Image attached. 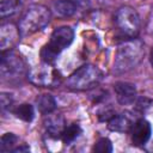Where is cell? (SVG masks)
Listing matches in <instances>:
<instances>
[{"label":"cell","instance_id":"5b68a950","mask_svg":"<svg viewBox=\"0 0 153 153\" xmlns=\"http://www.w3.org/2000/svg\"><path fill=\"white\" fill-rule=\"evenodd\" d=\"M24 72L22 59L13 51H2L1 54V74L4 78H18Z\"/></svg>","mask_w":153,"mask_h":153},{"label":"cell","instance_id":"6da1fadb","mask_svg":"<svg viewBox=\"0 0 153 153\" xmlns=\"http://www.w3.org/2000/svg\"><path fill=\"white\" fill-rule=\"evenodd\" d=\"M143 55L142 43L137 39L128 41L121 44L116 51L114 61L115 73H126L139 65Z\"/></svg>","mask_w":153,"mask_h":153},{"label":"cell","instance_id":"2e32d148","mask_svg":"<svg viewBox=\"0 0 153 153\" xmlns=\"http://www.w3.org/2000/svg\"><path fill=\"white\" fill-rule=\"evenodd\" d=\"M18 7H19V4L17 1H13V0H2L1 1V8H0L1 18H5L7 16L13 14L14 12H17Z\"/></svg>","mask_w":153,"mask_h":153},{"label":"cell","instance_id":"d6986e66","mask_svg":"<svg viewBox=\"0 0 153 153\" xmlns=\"http://www.w3.org/2000/svg\"><path fill=\"white\" fill-rule=\"evenodd\" d=\"M149 105H151V100L149 99H147V98H139L137 100H136V109L137 110H140V111H145L147 108H149Z\"/></svg>","mask_w":153,"mask_h":153},{"label":"cell","instance_id":"ba28073f","mask_svg":"<svg viewBox=\"0 0 153 153\" xmlns=\"http://www.w3.org/2000/svg\"><path fill=\"white\" fill-rule=\"evenodd\" d=\"M114 91L116 99L121 105H129L136 100V87L131 82L118 81L114 85Z\"/></svg>","mask_w":153,"mask_h":153},{"label":"cell","instance_id":"ffe728a7","mask_svg":"<svg viewBox=\"0 0 153 153\" xmlns=\"http://www.w3.org/2000/svg\"><path fill=\"white\" fill-rule=\"evenodd\" d=\"M30 148L27 146H20V147H17V148H13L12 152L13 153H18V152H29Z\"/></svg>","mask_w":153,"mask_h":153},{"label":"cell","instance_id":"ac0fdd59","mask_svg":"<svg viewBox=\"0 0 153 153\" xmlns=\"http://www.w3.org/2000/svg\"><path fill=\"white\" fill-rule=\"evenodd\" d=\"M93 151L97 153H110L112 152V143L108 137H102L93 146Z\"/></svg>","mask_w":153,"mask_h":153},{"label":"cell","instance_id":"277c9868","mask_svg":"<svg viewBox=\"0 0 153 153\" xmlns=\"http://www.w3.org/2000/svg\"><path fill=\"white\" fill-rule=\"evenodd\" d=\"M115 22L121 32L127 37H135L140 27V18L136 11L131 7H122L117 11Z\"/></svg>","mask_w":153,"mask_h":153},{"label":"cell","instance_id":"9a60e30c","mask_svg":"<svg viewBox=\"0 0 153 153\" xmlns=\"http://www.w3.org/2000/svg\"><path fill=\"white\" fill-rule=\"evenodd\" d=\"M80 133H81V128L79 127V124L73 123V124H71V126H68L67 128L63 129L62 135H61V139H62V141L66 145H68V143L73 142L79 136Z\"/></svg>","mask_w":153,"mask_h":153},{"label":"cell","instance_id":"44dd1931","mask_svg":"<svg viewBox=\"0 0 153 153\" xmlns=\"http://www.w3.org/2000/svg\"><path fill=\"white\" fill-rule=\"evenodd\" d=\"M149 62H151V66L153 67V48H152L151 54H149Z\"/></svg>","mask_w":153,"mask_h":153},{"label":"cell","instance_id":"52a82bcc","mask_svg":"<svg viewBox=\"0 0 153 153\" xmlns=\"http://www.w3.org/2000/svg\"><path fill=\"white\" fill-rule=\"evenodd\" d=\"M151 133H152V128L149 122L143 118L137 120L130 129V137H131L133 145L136 147L143 146L149 140Z\"/></svg>","mask_w":153,"mask_h":153},{"label":"cell","instance_id":"9c48e42d","mask_svg":"<svg viewBox=\"0 0 153 153\" xmlns=\"http://www.w3.org/2000/svg\"><path fill=\"white\" fill-rule=\"evenodd\" d=\"M134 122L128 116V114H121V115H114L109 120V129L112 131H120V133H127L131 129Z\"/></svg>","mask_w":153,"mask_h":153},{"label":"cell","instance_id":"4fadbf2b","mask_svg":"<svg viewBox=\"0 0 153 153\" xmlns=\"http://www.w3.org/2000/svg\"><path fill=\"white\" fill-rule=\"evenodd\" d=\"M37 108L38 111L43 115L50 114L55 110L56 108V102L50 94H42L37 98Z\"/></svg>","mask_w":153,"mask_h":153},{"label":"cell","instance_id":"8fae6325","mask_svg":"<svg viewBox=\"0 0 153 153\" xmlns=\"http://www.w3.org/2000/svg\"><path fill=\"white\" fill-rule=\"evenodd\" d=\"M44 124H45V128H47L48 133H49L51 136L59 137V136L62 135V131H63V129H65V127H63L65 122H63V118H62L60 115L49 116V117L45 120Z\"/></svg>","mask_w":153,"mask_h":153},{"label":"cell","instance_id":"5bb4252c","mask_svg":"<svg viewBox=\"0 0 153 153\" xmlns=\"http://www.w3.org/2000/svg\"><path fill=\"white\" fill-rule=\"evenodd\" d=\"M13 114L18 118H20L22 121H25V122H31L33 120V116H35V111H33L32 105L26 104V103L18 105L13 110Z\"/></svg>","mask_w":153,"mask_h":153},{"label":"cell","instance_id":"7a4b0ae2","mask_svg":"<svg viewBox=\"0 0 153 153\" xmlns=\"http://www.w3.org/2000/svg\"><path fill=\"white\" fill-rule=\"evenodd\" d=\"M50 19L48 8L41 5H33L26 10L19 22V35L25 37L42 30Z\"/></svg>","mask_w":153,"mask_h":153},{"label":"cell","instance_id":"8992f818","mask_svg":"<svg viewBox=\"0 0 153 153\" xmlns=\"http://www.w3.org/2000/svg\"><path fill=\"white\" fill-rule=\"evenodd\" d=\"M73 38H74V31L72 27L60 26L53 31L50 36V41L47 43V45L59 55L65 48H67L73 42Z\"/></svg>","mask_w":153,"mask_h":153},{"label":"cell","instance_id":"7c38bea8","mask_svg":"<svg viewBox=\"0 0 153 153\" xmlns=\"http://www.w3.org/2000/svg\"><path fill=\"white\" fill-rule=\"evenodd\" d=\"M78 4L74 0H57L54 2V10L56 14L61 17H71L76 12Z\"/></svg>","mask_w":153,"mask_h":153},{"label":"cell","instance_id":"3957f363","mask_svg":"<svg viewBox=\"0 0 153 153\" xmlns=\"http://www.w3.org/2000/svg\"><path fill=\"white\" fill-rule=\"evenodd\" d=\"M102 80V72L92 66V65H84L73 72L69 78L67 79V86L73 90H90L97 86Z\"/></svg>","mask_w":153,"mask_h":153},{"label":"cell","instance_id":"30bf717a","mask_svg":"<svg viewBox=\"0 0 153 153\" xmlns=\"http://www.w3.org/2000/svg\"><path fill=\"white\" fill-rule=\"evenodd\" d=\"M29 79L36 85H48L50 82L56 81V71L49 72L47 69H42L41 67H38L30 72Z\"/></svg>","mask_w":153,"mask_h":153},{"label":"cell","instance_id":"e0dca14e","mask_svg":"<svg viewBox=\"0 0 153 153\" xmlns=\"http://www.w3.org/2000/svg\"><path fill=\"white\" fill-rule=\"evenodd\" d=\"M18 137L12 134V133H6L1 136V140H0V151L1 152H7V151H11L12 146L17 142Z\"/></svg>","mask_w":153,"mask_h":153}]
</instances>
